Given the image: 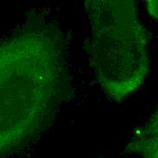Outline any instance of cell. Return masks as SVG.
<instances>
[{
    "label": "cell",
    "mask_w": 158,
    "mask_h": 158,
    "mask_svg": "<svg viewBox=\"0 0 158 158\" xmlns=\"http://www.w3.org/2000/svg\"><path fill=\"white\" fill-rule=\"evenodd\" d=\"M125 152L140 158H158V108L136 131Z\"/></svg>",
    "instance_id": "3957f363"
},
{
    "label": "cell",
    "mask_w": 158,
    "mask_h": 158,
    "mask_svg": "<svg viewBox=\"0 0 158 158\" xmlns=\"http://www.w3.org/2000/svg\"><path fill=\"white\" fill-rule=\"evenodd\" d=\"M145 6L151 16L158 20V0H148L145 2Z\"/></svg>",
    "instance_id": "277c9868"
},
{
    "label": "cell",
    "mask_w": 158,
    "mask_h": 158,
    "mask_svg": "<svg viewBox=\"0 0 158 158\" xmlns=\"http://www.w3.org/2000/svg\"><path fill=\"white\" fill-rule=\"evenodd\" d=\"M68 39L42 17L0 38V158H7L54 120L71 93Z\"/></svg>",
    "instance_id": "6da1fadb"
},
{
    "label": "cell",
    "mask_w": 158,
    "mask_h": 158,
    "mask_svg": "<svg viewBox=\"0 0 158 158\" xmlns=\"http://www.w3.org/2000/svg\"><path fill=\"white\" fill-rule=\"evenodd\" d=\"M90 26L85 47L95 78L111 100L119 102L146 79L150 59L146 33L134 1L88 0Z\"/></svg>",
    "instance_id": "7a4b0ae2"
}]
</instances>
